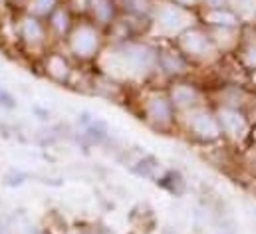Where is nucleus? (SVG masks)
I'll return each mask as SVG.
<instances>
[{
    "instance_id": "f3484780",
    "label": "nucleus",
    "mask_w": 256,
    "mask_h": 234,
    "mask_svg": "<svg viewBox=\"0 0 256 234\" xmlns=\"http://www.w3.org/2000/svg\"><path fill=\"white\" fill-rule=\"evenodd\" d=\"M212 36V42L214 46L218 48V52L224 56H232L238 48V42H240V34H242V28H206Z\"/></svg>"
},
{
    "instance_id": "ddd939ff",
    "label": "nucleus",
    "mask_w": 256,
    "mask_h": 234,
    "mask_svg": "<svg viewBox=\"0 0 256 234\" xmlns=\"http://www.w3.org/2000/svg\"><path fill=\"white\" fill-rule=\"evenodd\" d=\"M198 24L204 28H242L244 20L238 16V12L232 6H222V8H200L196 12Z\"/></svg>"
},
{
    "instance_id": "cd10ccee",
    "label": "nucleus",
    "mask_w": 256,
    "mask_h": 234,
    "mask_svg": "<svg viewBox=\"0 0 256 234\" xmlns=\"http://www.w3.org/2000/svg\"><path fill=\"white\" fill-rule=\"evenodd\" d=\"M0 94H2V90H0Z\"/></svg>"
},
{
    "instance_id": "39448f33",
    "label": "nucleus",
    "mask_w": 256,
    "mask_h": 234,
    "mask_svg": "<svg viewBox=\"0 0 256 234\" xmlns=\"http://www.w3.org/2000/svg\"><path fill=\"white\" fill-rule=\"evenodd\" d=\"M177 129L187 133V137L198 145H216L222 141V133L210 102L192 108L185 114H179Z\"/></svg>"
},
{
    "instance_id": "a211bd4d",
    "label": "nucleus",
    "mask_w": 256,
    "mask_h": 234,
    "mask_svg": "<svg viewBox=\"0 0 256 234\" xmlns=\"http://www.w3.org/2000/svg\"><path fill=\"white\" fill-rule=\"evenodd\" d=\"M155 8H157V0H124L122 2L124 16L137 20L141 24H147V26H151Z\"/></svg>"
},
{
    "instance_id": "1a4fd4ad",
    "label": "nucleus",
    "mask_w": 256,
    "mask_h": 234,
    "mask_svg": "<svg viewBox=\"0 0 256 234\" xmlns=\"http://www.w3.org/2000/svg\"><path fill=\"white\" fill-rule=\"evenodd\" d=\"M194 70L196 68L181 54V50L173 42L157 46V72L155 74H161L167 82L191 78Z\"/></svg>"
},
{
    "instance_id": "423d86ee",
    "label": "nucleus",
    "mask_w": 256,
    "mask_h": 234,
    "mask_svg": "<svg viewBox=\"0 0 256 234\" xmlns=\"http://www.w3.org/2000/svg\"><path fill=\"white\" fill-rule=\"evenodd\" d=\"M196 14L194 12H187L183 8H177L169 2L157 4L153 20H151V30H155L161 38L165 40H175L183 30H187L189 26L196 24ZM149 30V32H151Z\"/></svg>"
},
{
    "instance_id": "aec40b11",
    "label": "nucleus",
    "mask_w": 256,
    "mask_h": 234,
    "mask_svg": "<svg viewBox=\"0 0 256 234\" xmlns=\"http://www.w3.org/2000/svg\"><path fill=\"white\" fill-rule=\"evenodd\" d=\"M157 182L163 188H167L171 194H175V196H181L185 192V188H187V182H185V178L179 171H167L165 175H161L157 178Z\"/></svg>"
},
{
    "instance_id": "bb28decb",
    "label": "nucleus",
    "mask_w": 256,
    "mask_h": 234,
    "mask_svg": "<svg viewBox=\"0 0 256 234\" xmlns=\"http://www.w3.org/2000/svg\"><path fill=\"white\" fill-rule=\"evenodd\" d=\"M0 234H6V232H4V230H0Z\"/></svg>"
},
{
    "instance_id": "2eb2a0df",
    "label": "nucleus",
    "mask_w": 256,
    "mask_h": 234,
    "mask_svg": "<svg viewBox=\"0 0 256 234\" xmlns=\"http://www.w3.org/2000/svg\"><path fill=\"white\" fill-rule=\"evenodd\" d=\"M236 64L244 70V72H256V28L254 26H242V34H240V42L236 52L232 54Z\"/></svg>"
},
{
    "instance_id": "9b49d317",
    "label": "nucleus",
    "mask_w": 256,
    "mask_h": 234,
    "mask_svg": "<svg viewBox=\"0 0 256 234\" xmlns=\"http://www.w3.org/2000/svg\"><path fill=\"white\" fill-rule=\"evenodd\" d=\"M256 92L252 94L240 84H220L212 90L210 104L212 106H226V108H238V110H250L254 102Z\"/></svg>"
},
{
    "instance_id": "f8f14e48",
    "label": "nucleus",
    "mask_w": 256,
    "mask_h": 234,
    "mask_svg": "<svg viewBox=\"0 0 256 234\" xmlns=\"http://www.w3.org/2000/svg\"><path fill=\"white\" fill-rule=\"evenodd\" d=\"M122 14V2L120 0H86L84 18L92 20L102 30H108L116 24V20Z\"/></svg>"
},
{
    "instance_id": "6ab92c4d",
    "label": "nucleus",
    "mask_w": 256,
    "mask_h": 234,
    "mask_svg": "<svg viewBox=\"0 0 256 234\" xmlns=\"http://www.w3.org/2000/svg\"><path fill=\"white\" fill-rule=\"evenodd\" d=\"M159 171H161L159 161H157L155 157H151V155H143V157H139L135 163H131V173L141 176V178L157 180V178H159Z\"/></svg>"
},
{
    "instance_id": "c85d7f7f",
    "label": "nucleus",
    "mask_w": 256,
    "mask_h": 234,
    "mask_svg": "<svg viewBox=\"0 0 256 234\" xmlns=\"http://www.w3.org/2000/svg\"><path fill=\"white\" fill-rule=\"evenodd\" d=\"M62 2H66V0H62Z\"/></svg>"
},
{
    "instance_id": "393cba45",
    "label": "nucleus",
    "mask_w": 256,
    "mask_h": 234,
    "mask_svg": "<svg viewBox=\"0 0 256 234\" xmlns=\"http://www.w3.org/2000/svg\"><path fill=\"white\" fill-rule=\"evenodd\" d=\"M24 178H26V176L22 175V173H12V175L6 176V184H10V186H14V184H22Z\"/></svg>"
},
{
    "instance_id": "5701e85b",
    "label": "nucleus",
    "mask_w": 256,
    "mask_h": 234,
    "mask_svg": "<svg viewBox=\"0 0 256 234\" xmlns=\"http://www.w3.org/2000/svg\"><path fill=\"white\" fill-rule=\"evenodd\" d=\"M230 6V0H200V8H222Z\"/></svg>"
},
{
    "instance_id": "4be33fe9",
    "label": "nucleus",
    "mask_w": 256,
    "mask_h": 234,
    "mask_svg": "<svg viewBox=\"0 0 256 234\" xmlns=\"http://www.w3.org/2000/svg\"><path fill=\"white\" fill-rule=\"evenodd\" d=\"M165 2H169L177 8H183L187 12H194V14L200 10V0H165Z\"/></svg>"
},
{
    "instance_id": "6e6552de",
    "label": "nucleus",
    "mask_w": 256,
    "mask_h": 234,
    "mask_svg": "<svg viewBox=\"0 0 256 234\" xmlns=\"http://www.w3.org/2000/svg\"><path fill=\"white\" fill-rule=\"evenodd\" d=\"M212 108H214V116L218 121L220 133H222V141L238 143V141L248 137V131L252 127V119H250V114L246 110L226 108V106H212Z\"/></svg>"
},
{
    "instance_id": "b1692460",
    "label": "nucleus",
    "mask_w": 256,
    "mask_h": 234,
    "mask_svg": "<svg viewBox=\"0 0 256 234\" xmlns=\"http://www.w3.org/2000/svg\"><path fill=\"white\" fill-rule=\"evenodd\" d=\"M4 2H6V8H10V10H16V12L24 10V6L28 4V0H4Z\"/></svg>"
},
{
    "instance_id": "7ed1b4c3",
    "label": "nucleus",
    "mask_w": 256,
    "mask_h": 234,
    "mask_svg": "<svg viewBox=\"0 0 256 234\" xmlns=\"http://www.w3.org/2000/svg\"><path fill=\"white\" fill-rule=\"evenodd\" d=\"M171 42L181 50V54L189 60L194 68H210V66L222 62V54L214 46L210 32L198 22L189 26L187 30H183Z\"/></svg>"
},
{
    "instance_id": "412c9836",
    "label": "nucleus",
    "mask_w": 256,
    "mask_h": 234,
    "mask_svg": "<svg viewBox=\"0 0 256 234\" xmlns=\"http://www.w3.org/2000/svg\"><path fill=\"white\" fill-rule=\"evenodd\" d=\"M60 2H62V0H28V4L24 6V12L46 20V18L54 12V8H56Z\"/></svg>"
},
{
    "instance_id": "f257e3e1",
    "label": "nucleus",
    "mask_w": 256,
    "mask_h": 234,
    "mask_svg": "<svg viewBox=\"0 0 256 234\" xmlns=\"http://www.w3.org/2000/svg\"><path fill=\"white\" fill-rule=\"evenodd\" d=\"M62 44H64V52L72 58L74 64L90 66V64H96L102 52L106 50L108 36H106V30L96 26L92 20L78 18Z\"/></svg>"
},
{
    "instance_id": "a878e982",
    "label": "nucleus",
    "mask_w": 256,
    "mask_h": 234,
    "mask_svg": "<svg viewBox=\"0 0 256 234\" xmlns=\"http://www.w3.org/2000/svg\"><path fill=\"white\" fill-rule=\"evenodd\" d=\"M4 8H6V2H4V0H0V14L4 12Z\"/></svg>"
},
{
    "instance_id": "f03ea898",
    "label": "nucleus",
    "mask_w": 256,
    "mask_h": 234,
    "mask_svg": "<svg viewBox=\"0 0 256 234\" xmlns=\"http://www.w3.org/2000/svg\"><path fill=\"white\" fill-rule=\"evenodd\" d=\"M135 112L139 119L157 133H173L179 123V114L175 112L165 88H147L135 102Z\"/></svg>"
},
{
    "instance_id": "20e7f679",
    "label": "nucleus",
    "mask_w": 256,
    "mask_h": 234,
    "mask_svg": "<svg viewBox=\"0 0 256 234\" xmlns=\"http://www.w3.org/2000/svg\"><path fill=\"white\" fill-rule=\"evenodd\" d=\"M14 38H16V44L20 46V50L26 56H32L34 62L42 58V54L46 50H50L52 42H54L48 32L46 20L32 16L24 10L16 12V16H14Z\"/></svg>"
},
{
    "instance_id": "0eeeda50",
    "label": "nucleus",
    "mask_w": 256,
    "mask_h": 234,
    "mask_svg": "<svg viewBox=\"0 0 256 234\" xmlns=\"http://www.w3.org/2000/svg\"><path fill=\"white\" fill-rule=\"evenodd\" d=\"M167 96L175 108L177 114H185L192 108H198L208 102V92L206 88L196 82L194 78H181V80H171L165 86Z\"/></svg>"
},
{
    "instance_id": "9d476101",
    "label": "nucleus",
    "mask_w": 256,
    "mask_h": 234,
    "mask_svg": "<svg viewBox=\"0 0 256 234\" xmlns=\"http://www.w3.org/2000/svg\"><path fill=\"white\" fill-rule=\"evenodd\" d=\"M42 76L58 86H70L76 76V64L66 54L64 50L50 48L42 54V58L36 62Z\"/></svg>"
},
{
    "instance_id": "dca6fc26",
    "label": "nucleus",
    "mask_w": 256,
    "mask_h": 234,
    "mask_svg": "<svg viewBox=\"0 0 256 234\" xmlns=\"http://www.w3.org/2000/svg\"><path fill=\"white\" fill-rule=\"evenodd\" d=\"M88 86H90V92H94V94L100 96V98L112 100V102H120V100H124L126 94H128L126 84H122V82H118V80H114V78H110V76H106V74H102V72H96V74L90 78Z\"/></svg>"
},
{
    "instance_id": "4468645a",
    "label": "nucleus",
    "mask_w": 256,
    "mask_h": 234,
    "mask_svg": "<svg viewBox=\"0 0 256 234\" xmlns=\"http://www.w3.org/2000/svg\"><path fill=\"white\" fill-rule=\"evenodd\" d=\"M76 20H78V16L70 10V6L66 2H60L54 8V12L46 18V26H48V32H50L52 40L54 42H64V38L70 34Z\"/></svg>"
}]
</instances>
